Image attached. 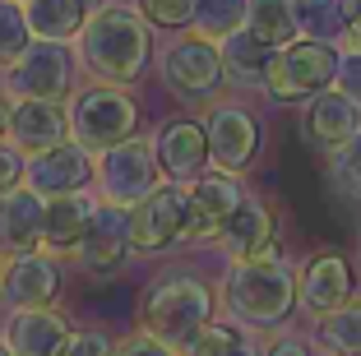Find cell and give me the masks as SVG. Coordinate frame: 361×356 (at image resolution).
I'll return each instance as SVG.
<instances>
[{"mask_svg": "<svg viewBox=\"0 0 361 356\" xmlns=\"http://www.w3.org/2000/svg\"><path fill=\"white\" fill-rule=\"evenodd\" d=\"M79 42V65L102 84H135L153 56V32L139 5L102 0L75 32Z\"/></svg>", "mask_w": 361, "mask_h": 356, "instance_id": "obj_1", "label": "cell"}, {"mask_svg": "<svg viewBox=\"0 0 361 356\" xmlns=\"http://www.w3.org/2000/svg\"><path fill=\"white\" fill-rule=\"evenodd\" d=\"M223 301L245 329H274L297 305V273L278 254H269V259H232L227 283H223Z\"/></svg>", "mask_w": 361, "mask_h": 356, "instance_id": "obj_2", "label": "cell"}, {"mask_svg": "<svg viewBox=\"0 0 361 356\" xmlns=\"http://www.w3.org/2000/svg\"><path fill=\"white\" fill-rule=\"evenodd\" d=\"M213 319V292L190 278V273H167L144 292L139 301V329L158 343H167L171 352H185L195 333Z\"/></svg>", "mask_w": 361, "mask_h": 356, "instance_id": "obj_3", "label": "cell"}, {"mask_svg": "<svg viewBox=\"0 0 361 356\" xmlns=\"http://www.w3.org/2000/svg\"><path fill=\"white\" fill-rule=\"evenodd\" d=\"M334 70H338V47L315 42V37H292L269 56L264 93L274 102H301V97H315L319 88H329Z\"/></svg>", "mask_w": 361, "mask_h": 356, "instance_id": "obj_4", "label": "cell"}, {"mask_svg": "<svg viewBox=\"0 0 361 356\" xmlns=\"http://www.w3.org/2000/svg\"><path fill=\"white\" fill-rule=\"evenodd\" d=\"M93 176H97V185H102L106 204H126V209H130L139 195H149V190L162 180L158 144H153V139H144V135L121 139V144L102 148Z\"/></svg>", "mask_w": 361, "mask_h": 356, "instance_id": "obj_5", "label": "cell"}, {"mask_svg": "<svg viewBox=\"0 0 361 356\" xmlns=\"http://www.w3.org/2000/svg\"><path fill=\"white\" fill-rule=\"evenodd\" d=\"M135 121H139L135 97L111 88V84L84 88V93L75 97V111H70V130H75V139L88 153H102V148L130 139L135 135Z\"/></svg>", "mask_w": 361, "mask_h": 356, "instance_id": "obj_6", "label": "cell"}, {"mask_svg": "<svg viewBox=\"0 0 361 356\" xmlns=\"http://www.w3.org/2000/svg\"><path fill=\"white\" fill-rule=\"evenodd\" d=\"M75 84V56L65 42L51 37H32L10 65H5V88L14 97H51L61 102Z\"/></svg>", "mask_w": 361, "mask_h": 356, "instance_id": "obj_7", "label": "cell"}, {"mask_svg": "<svg viewBox=\"0 0 361 356\" xmlns=\"http://www.w3.org/2000/svg\"><path fill=\"white\" fill-rule=\"evenodd\" d=\"M245 190L232 171H200L185 190V209H180V241H218V231L232 222L241 209Z\"/></svg>", "mask_w": 361, "mask_h": 356, "instance_id": "obj_8", "label": "cell"}, {"mask_svg": "<svg viewBox=\"0 0 361 356\" xmlns=\"http://www.w3.org/2000/svg\"><path fill=\"white\" fill-rule=\"evenodd\" d=\"M204 135H209V162L218 171L241 176V171L255 167V157H259V121L245 111V106H236V102L209 106V116H204Z\"/></svg>", "mask_w": 361, "mask_h": 356, "instance_id": "obj_9", "label": "cell"}, {"mask_svg": "<svg viewBox=\"0 0 361 356\" xmlns=\"http://www.w3.org/2000/svg\"><path fill=\"white\" fill-rule=\"evenodd\" d=\"M180 209H185V180H158L149 195L130 204V245L135 250H171L180 241Z\"/></svg>", "mask_w": 361, "mask_h": 356, "instance_id": "obj_10", "label": "cell"}, {"mask_svg": "<svg viewBox=\"0 0 361 356\" xmlns=\"http://www.w3.org/2000/svg\"><path fill=\"white\" fill-rule=\"evenodd\" d=\"M162 79H167V88H176L185 97H213L227 84L218 42H209V37H180V42H171L162 51Z\"/></svg>", "mask_w": 361, "mask_h": 356, "instance_id": "obj_11", "label": "cell"}, {"mask_svg": "<svg viewBox=\"0 0 361 356\" xmlns=\"http://www.w3.org/2000/svg\"><path fill=\"white\" fill-rule=\"evenodd\" d=\"M88 180H93V162H88V148L79 139L75 144L61 139L56 148H42V153H32L23 162V185L37 190L42 200L65 195V190H84Z\"/></svg>", "mask_w": 361, "mask_h": 356, "instance_id": "obj_12", "label": "cell"}, {"mask_svg": "<svg viewBox=\"0 0 361 356\" xmlns=\"http://www.w3.org/2000/svg\"><path fill=\"white\" fill-rule=\"evenodd\" d=\"M65 287V269L56 254L28 250V254H10V264L0 269V292L5 301L19 310V305H51Z\"/></svg>", "mask_w": 361, "mask_h": 356, "instance_id": "obj_13", "label": "cell"}, {"mask_svg": "<svg viewBox=\"0 0 361 356\" xmlns=\"http://www.w3.org/2000/svg\"><path fill=\"white\" fill-rule=\"evenodd\" d=\"M130 250V209L126 204H97V218L88 236L75 245V259L84 273H116Z\"/></svg>", "mask_w": 361, "mask_h": 356, "instance_id": "obj_14", "label": "cell"}, {"mask_svg": "<svg viewBox=\"0 0 361 356\" xmlns=\"http://www.w3.org/2000/svg\"><path fill=\"white\" fill-rule=\"evenodd\" d=\"M47 231V200L28 185H10L0 195V254L42 250Z\"/></svg>", "mask_w": 361, "mask_h": 356, "instance_id": "obj_15", "label": "cell"}, {"mask_svg": "<svg viewBox=\"0 0 361 356\" xmlns=\"http://www.w3.org/2000/svg\"><path fill=\"white\" fill-rule=\"evenodd\" d=\"M10 139L19 153H42L56 148L61 139H70V111L51 97H19L10 111Z\"/></svg>", "mask_w": 361, "mask_h": 356, "instance_id": "obj_16", "label": "cell"}, {"mask_svg": "<svg viewBox=\"0 0 361 356\" xmlns=\"http://www.w3.org/2000/svg\"><path fill=\"white\" fill-rule=\"evenodd\" d=\"M70 333V319H61L51 305H19L5 324V347L14 356H61Z\"/></svg>", "mask_w": 361, "mask_h": 356, "instance_id": "obj_17", "label": "cell"}, {"mask_svg": "<svg viewBox=\"0 0 361 356\" xmlns=\"http://www.w3.org/2000/svg\"><path fill=\"white\" fill-rule=\"evenodd\" d=\"M352 296V269L343 254H315L306 259V269L297 273V305L306 314H329Z\"/></svg>", "mask_w": 361, "mask_h": 356, "instance_id": "obj_18", "label": "cell"}, {"mask_svg": "<svg viewBox=\"0 0 361 356\" xmlns=\"http://www.w3.org/2000/svg\"><path fill=\"white\" fill-rule=\"evenodd\" d=\"M361 130V102L357 97H348L338 84L319 88L315 97H310L306 106V135L315 148H324V153H334V148L343 144V139H352Z\"/></svg>", "mask_w": 361, "mask_h": 356, "instance_id": "obj_19", "label": "cell"}, {"mask_svg": "<svg viewBox=\"0 0 361 356\" xmlns=\"http://www.w3.org/2000/svg\"><path fill=\"white\" fill-rule=\"evenodd\" d=\"M218 245H223L232 259H269V254H278V236H274L269 209L245 195L241 209L232 213V222L218 231Z\"/></svg>", "mask_w": 361, "mask_h": 356, "instance_id": "obj_20", "label": "cell"}, {"mask_svg": "<svg viewBox=\"0 0 361 356\" xmlns=\"http://www.w3.org/2000/svg\"><path fill=\"white\" fill-rule=\"evenodd\" d=\"M93 218H97V200H93V195H84V190L51 195V200H47V231H42V245H51L56 254L75 250V245L88 236Z\"/></svg>", "mask_w": 361, "mask_h": 356, "instance_id": "obj_21", "label": "cell"}, {"mask_svg": "<svg viewBox=\"0 0 361 356\" xmlns=\"http://www.w3.org/2000/svg\"><path fill=\"white\" fill-rule=\"evenodd\" d=\"M153 144H158V162L171 180H195L209 167V135L195 121H171Z\"/></svg>", "mask_w": 361, "mask_h": 356, "instance_id": "obj_22", "label": "cell"}, {"mask_svg": "<svg viewBox=\"0 0 361 356\" xmlns=\"http://www.w3.org/2000/svg\"><path fill=\"white\" fill-rule=\"evenodd\" d=\"M218 56H223L227 84L255 88V84H264V70H269V56H274V47L259 42L255 32L241 23V28H232L227 37H218Z\"/></svg>", "mask_w": 361, "mask_h": 356, "instance_id": "obj_23", "label": "cell"}, {"mask_svg": "<svg viewBox=\"0 0 361 356\" xmlns=\"http://www.w3.org/2000/svg\"><path fill=\"white\" fill-rule=\"evenodd\" d=\"M102 0H23V14H28L32 37H51V42H70L84 19L97 10Z\"/></svg>", "mask_w": 361, "mask_h": 356, "instance_id": "obj_24", "label": "cell"}, {"mask_svg": "<svg viewBox=\"0 0 361 356\" xmlns=\"http://www.w3.org/2000/svg\"><path fill=\"white\" fill-rule=\"evenodd\" d=\"M245 28L269 47H287L297 37V0H245Z\"/></svg>", "mask_w": 361, "mask_h": 356, "instance_id": "obj_25", "label": "cell"}, {"mask_svg": "<svg viewBox=\"0 0 361 356\" xmlns=\"http://www.w3.org/2000/svg\"><path fill=\"white\" fill-rule=\"evenodd\" d=\"M319 347L329 356H361V305L343 301L338 310L319 314Z\"/></svg>", "mask_w": 361, "mask_h": 356, "instance_id": "obj_26", "label": "cell"}, {"mask_svg": "<svg viewBox=\"0 0 361 356\" xmlns=\"http://www.w3.org/2000/svg\"><path fill=\"white\" fill-rule=\"evenodd\" d=\"M297 28L315 42H338L343 32V5L338 0H297Z\"/></svg>", "mask_w": 361, "mask_h": 356, "instance_id": "obj_27", "label": "cell"}, {"mask_svg": "<svg viewBox=\"0 0 361 356\" xmlns=\"http://www.w3.org/2000/svg\"><path fill=\"white\" fill-rule=\"evenodd\" d=\"M329 185L348 200H361V130L329 153Z\"/></svg>", "mask_w": 361, "mask_h": 356, "instance_id": "obj_28", "label": "cell"}, {"mask_svg": "<svg viewBox=\"0 0 361 356\" xmlns=\"http://www.w3.org/2000/svg\"><path fill=\"white\" fill-rule=\"evenodd\" d=\"M241 23H245V0H200V10H195V28H200V37H209V42L227 37V32L241 28Z\"/></svg>", "mask_w": 361, "mask_h": 356, "instance_id": "obj_29", "label": "cell"}, {"mask_svg": "<svg viewBox=\"0 0 361 356\" xmlns=\"http://www.w3.org/2000/svg\"><path fill=\"white\" fill-rule=\"evenodd\" d=\"M32 42V28H28V14H23L19 0H0V70Z\"/></svg>", "mask_w": 361, "mask_h": 356, "instance_id": "obj_30", "label": "cell"}, {"mask_svg": "<svg viewBox=\"0 0 361 356\" xmlns=\"http://www.w3.org/2000/svg\"><path fill=\"white\" fill-rule=\"evenodd\" d=\"M236 352H241V333H236L232 324H213L209 319V324L185 343L180 356H236Z\"/></svg>", "mask_w": 361, "mask_h": 356, "instance_id": "obj_31", "label": "cell"}, {"mask_svg": "<svg viewBox=\"0 0 361 356\" xmlns=\"http://www.w3.org/2000/svg\"><path fill=\"white\" fill-rule=\"evenodd\" d=\"M135 5L153 28H190L200 10V0H135Z\"/></svg>", "mask_w": 361, "mask_h": 356, "instance_id": "obj_32", "label": "cell"}, {"mask_svg": "<svg viewBox=\"0 0 361 356\" xmlns=\"http://www.w3.org/2000/svg\"><path fill=\"white\" fill-rule=\"evenodd\" d=\"M61 356H116V343L106 333H70V343H65V352Z\"/></svg>", "mask_w": 361, "mask_h": 356, "instance_id": "obj_33", "label": "cell"}, {"mask_svg": "<svg viewBox=\"0 0 361 356\" xmlns=\"http://www.w3.org/2000/svg\"><path fill=\"white\" fill-rule=\"evenodd\" d=\"M334 84L348 97L361 102V51H338V70H334Z\"/></svg>", "mask_w": 361, "mask_h": 356, "instance_id": "obj_34", "label": "cell"}, {"mask_svg": "<svg viewBox=\"0 0 361 356\" xmlns=\"http://www.w3.org/2000/svg\"><path fill=\"white\" fill-rule=\"evenodd\" d=\"M23 180V157H19V148L10 144V139H0V195L10 185H19Z\"/></svg>", "mask_w": 361, "mask_h": 356, "instance_id": "obj_35", "label": "cell"}, {"mask_svg": "<svg viewBox=\"0 0 361 356\" xmlns=\"http://www.w3.org/2000/svg\"><path fill=\"white\" fill-rule=\"evenodd\" d=\"M116 356H180V352H171L167 343H158V338H149V333H139V338L116 343Z\"/></svg>", "mask_w": 361, "mask_h": 356, "instance_id": "obj_36", "label": "cell"}, {"mask_svg": "<svg viewBox=\"0 0 361 356\" xmlns=\"http://www.w3.org/2000/svg\"><path fill=\"white\" fill-rule=\"evenodd\" d=\"M264 356H310V352H306V343H297V338H278Z\"/></svg>", "mask_w": 361, "mask_h": 356, "instance_id": "obj_37", "label": "cell"}, {"mask_svg": "<svg viewBox=\"0 0 361 356\" xmlns=\"http://www.w3.org/2000/svg\"><path fill=\"white\" fill-rule=\"evenodd\" d=\"M338 5H343V28L361 32V0H338Z\"/></svg>", "mask_w": 361, "mask_h": 356, "instance_id": "obj_38", "label": "cell"}, {"mask_svg": "<svg viewBox=\"0 0 361 356\" xmlns=\"http://www.w3.org/2000/svg\"><path fill=\"white\" fill-rule=\"evenodd\" d=\"M10 111H14V106H10V97L0 93V139L10 135Z\"/></svg>", "mask_w": 361, "mask_h": 356, "instance_id": "obj_39", "label": "cell"}, {"mask_svg": "<svg viewBox=\"0 0 361 356\" xmlns=\"http://www.w3.org/2000/svg\"><path fill=\"white\" fill-rule=\"evenodd\" d=\"M236 356H264V347H259L255 338H241V352H236Z\"/></svg>", "mask_w": 361, "mask_h": 356, "instance_id": "obj_40", "label": "cell"}, {"mask_svg": "<svg viewBox=\"0 0 361 356\" xmlns=\"http://www.w3.org/2000/svg\"><path fill=\"white\" fill-rule=\"evenodd\" d=\"M0 356H14V352H10V347H5V343H0Z\"/></svg>", "mask_w": 361, "mask_h": 356, "instance_id": "obj_41", "label": "cell"}, {"mask_svg": "<svg viewBox=\"0 0 361 356\" xmlns=\"http://www.w3.org/2000/svg\"><path fill=\"white\" fill-rule=\"evenodd\" d=\"M0 269H5V264H0Z\"/></svg>", "mask_w": 361, "mask_h": 356, "instance_id": "obj_42", "label": "cell"}, {"mask_svg": "<svg viewBox=\"0 0 361 356\" xmlns=\"http://www.w3.org/2000/svg\"><path fill=\"white\" fill-rule=\"evenodd\" d=\"M19 5H23V0H19Z\"/></svg>", "mask_w": 361, "mask_h": 356, "instance_id": "obj_43", "label": "cell"}]
</instances>
